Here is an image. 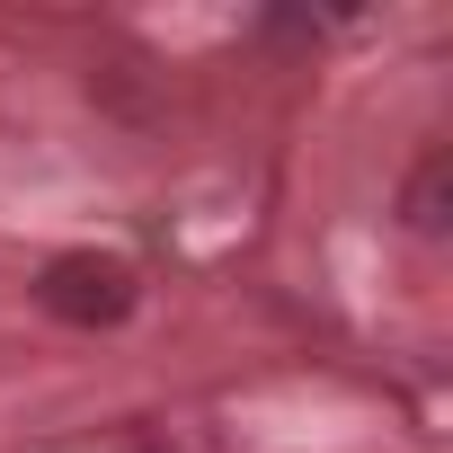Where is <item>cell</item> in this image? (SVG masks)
I'll return each mask as SVG.
<instances>
[{"label":"cell","mask_w":453,"mask_h":453,"mask_svg":"<svg viewBox=\"0 0 453 453\" xmlns=\"http://www.w3.org/2000/svg\"><path fill=\"white\" fill-rule=\"evenodd\" d=\"M400 222L418 241H444V222H453V160L444 151H426L418 169H409V187H400Z\"/></svg>","instance_id":"obj_2"},{"label":"cell","mask_w":453,"mask_h":453,"mask_svg":"<svg viewBox=\"0 0 453 453\" xmlns=\"http://www.w3.org/2000/svg\"><path fill=\"white\" fill-rule=\"evenodd\" d=\"M36 303H45L63 329H116V320L142 303V276H134L116 250H63V258H45Z\"/></svg>","instance_id":"obj_1"}]
</instances>
